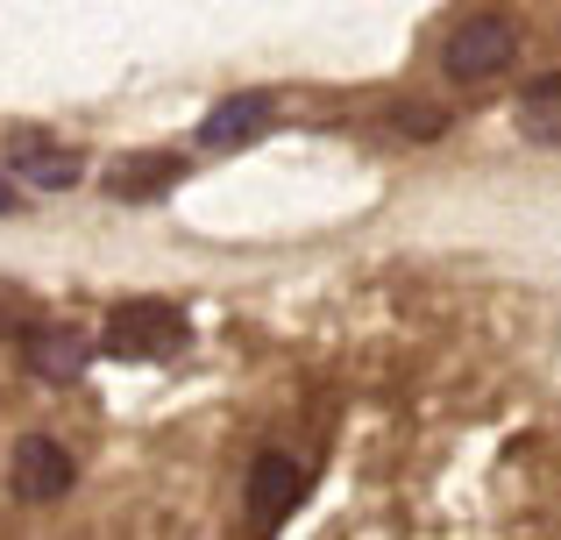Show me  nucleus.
Segmentation results:
<instances>
[{"instance_id": "f257e3e1", "label": "nucleus", "mask_w": 561, "mask_h": 540, "mask_svg": "<svg viewBox=\"0 0 561 540\" xmlns=\"http://www.w3.org/2000/svg\"><path fill=\"white\" fill-rule=\"evenodd\" d=\"M512 57H519V28H512V14H497V8L462 14V28L440 43V71H448L455 85L497 79V71H512Z\"/></svg>"}, {"instance_id": "f03ea898", "label": "nucleus", "mask_w": 561, "mask_h": 540, "mask_svg": "<svg viewBox=\"0 0 561 540\" xmlns=\"http://www.w3.org/2000/svg\"><path fill=\"white\" fill-rule=\"evenodd\" d=\"M107 348L114 356H136V363H171L192 348V320L171 299H128L107 320Z\"/></svg>"}, {"instance_id": "7ed1b4c3", "label": "nucleus", "mask_w": 561, "mask_h": 540, "mask_svg": "<svg viewBox=\"0 0 561 540\" xmlns=\"http://www.w3.org/2000/svg\"><path fill=\"white\" fill-rule=\"evenodd\" d=\"M0 164H8L14 185H36V193H71V185L85 179V157L65 150V142H50L43 128H14V136L0 142Z\"/></svg>"}, {"instance_id": "20e7f679", "label": "nucleus", "mask_w": 561, "mask_h": 540, "mask_svg": "<svg viewBox=\"0 0 561 540\" xmlns=\"http://www.w3.org/2000/svg\"><path fill=\"white\" fill-rule=\"evenodd\" d=\"M71 484H79V462L65 456V441H50V434L14 441V498L22 505H57Z\"/></svg>"}, {"instance_id": "39448f33", "label": "nucleus", "mask_w": 561, "mask_h": 540, "mask_svg": "<svg viewBox=\"0 0 561 540\" xmlns=\"http://www.w3.org/2000/svg\"><path fill=\"white\" fill-rule=\"evenodd\" d=\"M242 498H249V519L271 533L277 519H291V505L306 498V462L285 456V448L256 456V462H249V491H242Z\"/></svg>"}, {"instance_id": "423d86ee", "label": "nucleus", "mask_w": 561, "mask_h": 540, "mask_svg": "<svg viewBox=\"0 0 561 540\" xmlns=\"http://www.w3.org/2000/svg\"><path fill=\"white\" fill-rule=\"evenodd\" d=\"M271 122H277V100H271V93H234V100H220V107H206L199 150H214V157L249 150V142L271 136Z\"/></svg>"}, {"instance_id": "0eeeda50", "label": "nucleus", "mask_w": 561, "mask_h": 540, "mask_svg": "<svg viewBox=\"0 0 561 540\" xmlns=\"http://www.w3.org/2000/svg\"><path fill=\"white\" fill-rule=\"evenodd\" d=\"M185 164L171 150H136V157H114L107 164V193L114 199H157L164 185H179Z\"/></svg>"}, {"instance_id": "6e6552de", "label": "nucleus", "mask_w": 561, "mask_h": 540, "mask_svg": "<svg viewBox=\"0 0 561 540\" xmlns=\"http://www.w3.org/2000/svg\"><path fill=\"white\" fill-rule=\"evenodd\" d=\"M512 128H519L526 142H540V150H561V71L526 85L519 107H512Z\"/></svg>"}, {"instance_id": "1a4fd4ad", "label": "nucleus", "mask_w": 561, "mask_h": 540, "mask_svg": "<svg viewBox=\"0 0 561 540\" xmlns=\"http://www.w3.org/2000/svg\"><path fill=\"white\" fill-rule=\"evenodd\" d=\"M93 363V348L79 342V334H57V328H28V370L43 377V384H71V377Z\"/></svg>"}, {"instance_id": "9d476101", "label": "nucleus", "mask_w": 561, "mask_h": 540, "mask_svg": "<svg viewBox=\"0 0 561 540\" xmlns=\"http://www.w3.org/2000/svg\"><path fill=\"white\" fill-rule=\"evenodd\" d=\"M440 128H448V114H440V107H420V100H412V107H391V136H412V142H434Z\"/></svg>"}, {"instance_id": "9b49d317", "label": "nucleus", "mask_w": 561, "mask_h": 540, "mask_svg": "<svg viewBox=\"0 0 561 540\" xmlns=\"http://www.w3.org/2000/svg\"><path fill=\"white\" fill-rule=\"evenodd\" d=\"M8 207H14V193H8V185H0V214H8Z\"/></svg>"}]
</instances>
